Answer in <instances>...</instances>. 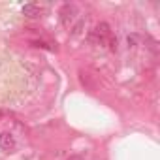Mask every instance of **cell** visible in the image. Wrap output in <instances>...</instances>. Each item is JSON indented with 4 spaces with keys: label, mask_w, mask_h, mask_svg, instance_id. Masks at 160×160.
I'll list each match as a JSON object with an SVG mask.
<instances>
[{
    "label": "cell",
    "mask_w": 160,
    "mask_h": 160,
    "mask_svg": "<svg viewBox=\"0 0 160 160\" xmlns=\"http://www.w3.org/2000/svg\"><path fill=\"white\" fill-rule=\"evenodd\" d=\"M138 40H139V38H138L136 34H130V36H128V45L136 47V45H138Z\"/></svg>",
    "instance_id": "cell-4"
},
{
    "label": "cell",
    "mask_w": 160,
    "mask_h": 160,
    "mask_svg": "<svg viewBox=\"0 0 160 160\" xmlns=\"http://www.w3.org/2000/svg\"><path fill=\"white\" fill-rule=\"evenodd\" d=\"M21 12H23V15H25V17H28V19H36V17H40V15L43 13V8H42L40 4L30 2V4H25Z\"/></svg>",
    "instance_id": "cell-2"
},
{
    "label": "cell",
    "mask_w": 160,
    "mask_h": 160,
    "mask_svg": "<svg viewBox=\"0 0 160 160\" xmlns=\"http://www.w3.org/2000/svg\"><path fill=\"white\" fill-rule=\"evenodd\" d=\"M58 15H60V21H62L64 27H72V23H73L75 17H77V8H75L73 4H64V6L60 8Z\"/></svg>",
    "instance_id": "cell-1"
},
{
    "label": "cell",
    "mask_w": 160,
    "mask_h": 160,
    "mask_svg": "<svg viewBox=\"0 0 160 160\" xmlns=\"http://www.w3.org/2000/svg\"><path fill=\"white\" fill-rule=\"evenodd\" d=\"M68 160H83V158H81V156H75V154H73V156H70Z\"/></svg>",
    "instance_id": "cell-6"
},
{
    "label": "cell",
    "mask_w": 160,
    "mask_h": 160,
    "mask_svg": "<svg viewBox=\"0 0 160 160\" xmlns=\"http://www.w3.org/2000/svg\"><path fill=\"white\" fill-rule=\"evenodd\" d=\"M0 147H2L4 151H12V149L15 147V139H13V136L8 134V132L0 134Z\"/></svg>",
    "instance_id": "cell-3"
},
{
    "label": "cell",
    "mask_w": 160,
    "mask_h": 160,
    "mask_svg": "<svg viewBox=\"0 0 160 160\" xmlns=\"http://www.w3.org/2000/svg\"><path fill=\"white\" fill-rule=\"evenodd\" d=\"M145 40H147V42H149V49H151V51H156V42H154V40H152V38H149V36H147V38H145Z\"/></svg>",
    "instance_id": "cell-5"
}]
</instances>
